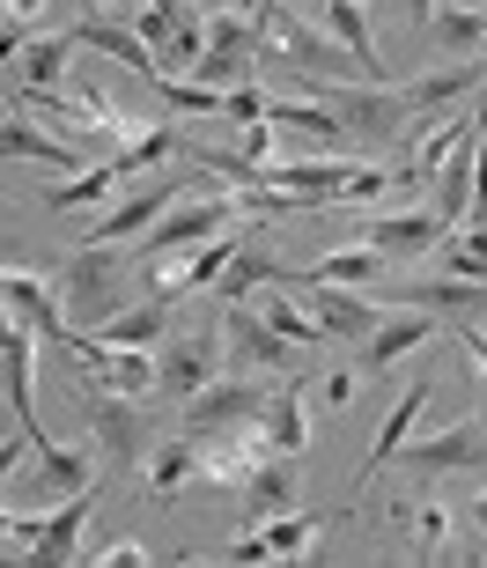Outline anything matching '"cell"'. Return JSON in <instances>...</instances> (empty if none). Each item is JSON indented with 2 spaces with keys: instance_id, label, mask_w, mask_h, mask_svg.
<instances>
[{
  "instance_id": "cell-1",
  "label": "cell",
  "mask_w": 487,
  "mask_h": 568,
  "mask_svg": "<svg viewBox=\"0 0 487 568\" xmlns=\"http://www.w3.org/2000/svg\"><path fill=\"white\" fill-rule=\"evenodd\" d=\"M133 266H141V252H119V244L82 236V244L67 252V266H60L67 325H74V333H97L104 317L126 311V303H133Z\"/></svg>"
},
{
  "instance_id": "cell-2",
  "label": "cell",
  "mask_w": 487,
  "mask_h": 568,
  "mask_svg": "<svg viewBox=\"0 0 487 568\" xmlns=\"http://www.w3.org/2000/svg\"><path fill=\"white\" fill-rule=\"evenodd\" d=\"M311 97H318L325 111L339 119V133L355 148H399L406 141V97L384 82H311Z\"/></svg>"
},
{
  "instance_id": "cell-3",
  "label": "cell",
  "mask_w": 487,
  "mask_h": 568,
  "mask_svg": "<svg viewBox=\"0 0 487 568\" xmlns=\"http://www.w3.org/2000/svg\"><path fill=\"white\" fill-rule=\"evenodd\" d=\"M236 214H252V207H244V192H200V200H177V207H170L133 252H141V266H149V258H170V252H192V244L236 230Z\"/></svg>"
},
{
  "instance_id": "cell-4",
  "label": "cell",
  "mask_w": 487,
  "mask_h": 568,
  "mask_svg": "<svg viewBox=\"0 0 487 568\" xmlns=\"http://www.w3.org/2000/svg\"><path fill=\"white\" fill-rule=\"evenodd\" d=\"M222 325H192V333H170L163 347H155V399H177L185 406L192 392H207L214 377H222Z\"/></svg>"
},
{
  "instance_id": "cell-5",
  "label": "cell",
  "mask_w": 487,
  "mask_h": 568,
  "mask_svg": "<svg viewBox=\"0 0 487 568\" xmlns=\"http://www.w3.org/2000/svg\"><path fill=\"white\" fill-rule=\"evenodd\" d=\"M67 362H82V384H104V392H126V399H149L155 392L149 347H111L97 333H67Z\"/></svg>"
},
{
  "instance_id": "cell-6",
  "label": "cell",
  "mask_w": 487,
  "mask_h": 568,
  "mask_svg": "<svg viewBox=\"0 0 487 568\" xmlns=\"http://www.w3.org/2000/svg\"><path fill=\"white\" fill-rule=\"evenodd\" d=\"M222 339H230L236 362L274 369V377H303V369H311V355H303L296 339H281L274 325H266V311H252V303H222Z\"/></svg>"
},
{
  "instance_id": "cell-7",
  "label": "cell",
  "mask_w": 487,
  "mask_h": 568,
  "mask_svg": "<svg viewBox=\"0 0 487 568\" xmlns=\"http://www.w3.org/2000/svg\"><path fill=\"white\" fill-rule=\"evenodd\" d=\"M399 473H487V414H466V422H450V428H436V436H422V443H406L399 458Z\"/></svg>"
},
{
  "instance_id": "cell-8",
  "label": "cell",
  "mask_w": 487,
  "mask_h": 568,
  "mask_svg": "<svg viewBox=\"0 0 487 568\" xmlns=\"http://www.w3.org/2000/svg\"><path fill=\"white\" fill-rule=\"evenodd\" d=\"M258 406H266V392H258L252 377H214L207 392H192V399H185V436H200V443L236 436V428L258 422Z\"/></svg>"
},
{
  "instance_id": "cell-9",
  "label": "cell",
  "mask_w": 487,
  "mask_h": 568,
  "mask_svg": "<svg viewBox=\"0 0 487 568\" xmlns=\"http://www.w3.org/2000/svg\"><path fill=\"white\" fill-rule=\"evenodd\" d=\"M355 170L347 155H303V163H258V192H281V200H296V207H325L339 192L355 185Z\"/></svg>"
},
{
  "instance_id": "cell-10",
  "label": "cell",
  "mask_w": 487,
  "mask_h": 568,
  "mask_svg": "<svg viewBox=\"0 0 487 568\" xmlns=\"http://www.w3.org/2000/svg\"><path fill=\"white\" fill-rule=\"evenodd\" d=\"M258 44H266V30H258V22H244L236 8H230V16H214V22H207V60L192 67V82H207V89H236L244 74H252Z\"/></svg>"
},
{
  "instance_id": "cell-11",
  "label": "cell",
  "mask_w": 487,
  "mask_h": 568,
  "mask_svg": "<svg viewBox=\"0 0 487 568\" xmlns=\"http://www.w3.org/2000/svg\"><path fill=\"white\" fill-rule=\"evenodd\" d=\"M177 200H185V178H177V170H155L149 185H133L126 200H119V207H111L89 236H97V244H126V236L155 230V222H163V214L177 207Z\"/></svg>"
},
{
  "instance_id": "cell-12",
  "label": "cell",
  "mask_w": 487,
  "mask_h": 568,
  "mask_svg": "<svg viewBox=\"0 0 487 568\" xmlns=\"http://www.w3.org/2000/svg\"><path fill=\"white\" fill-rule=\"evenodd\" d=\"M444 236H450V222L428 207V200H422V207H406V214H377V207H369V222H362V244H377L384 258H428Z\"/></svg>"
},
{
  "instance_id": "cell-13",
  "label": "cell",
  "mask_w": 487,
  "mask_h": 568,
  "mask_svg": "<svg viewBox=\"0 0 487 568\" xmlns=\"http://www.w3.org/2000/svg\"><path fill=\"white\" fill-rule=\"evenodd\" d=\"M0 295H8V317H22V325H30L44 347H67V333H74V325H67L60 281H38V274H22V266H8Z\"/></svg>"
},
{
  "instance_id": "cell-14",
  "label": "cell",
  "mask_w": 487,
  "mask_h": 568,
  "mask_svg": "<svg viewBox=\"0 0 487 568\" xmlns=\"http://www.w3.org/2000/svg\"><path fill=\"white\" fill-rule=\"evenodd\" d=\"M303 288H311V295H303V311L325 325L333 347H362V339L384 325V311L369 303V295H355V288H325V281H303Z\"/></svg>"
},
{
  "instance_id": "cell-15",
  "label": "cell",
  "mask_w": 487,
  "mask_h": 568,
  "mask_svg": "<svg viewBox=\"0 0 487 568\" xmlns=\"http://www.w3.org/2000/svg\"><path fill=\"white\" fill-rule=\"evenodd\" d=\"M428 339H436V311H422V303H406V311H384V325L369 339H362V377H384L399 355H422Z\"/></svg>"
},
{
  "instance_id": "cell-16",
  "label": "cell",
  "mask_w": 487,
  "mask_h": 568,
  "mask_svg": "<svg viewBox=\"0 0 487 568\" xmlns=\"http://www.w3.org/2000/svg\"><path fill=\"white\" fill-rule=\"evenodd\" d=\"M473 89H487V60H480V52L422 67V74H414V82H406L399 97H406V111H428V119H436V111H450L458 97H473Z\"/></svg>"
},
{
  "instance_id": "cell-17",
  "label": "cell",
  "mask_w": 487,
  "mask_h": 568,
  "mask_svg": "<svg viewBox=\"0 0 487 568\" xmlns=\"http://www.w3.org/2000/svg\"><path fill=\"white\" fill-rule=\"evenodd\" d=\"M74 44H82V52H111V60L119 67H133V74H141V82H163V60H155L149 44H141V30H133V22H119V16H104V8H89L82 22H74Z\"/></svg>"
},
{
  "instance_id": "cell-18",
  "label": "cell",
  "mask_w": 487,
  "mask_h": 568,
  "mask_svg": "<svg viewBox=\"0 0 487 568\" xmlns=\"http://www.w3.org/2000/svg\"><path fill=\"white\" fill-rule=\"evenodd\" d=\"M274 281H303V274L281 266V252L266 244V222L252 214V236H244V252L230 258V274L214 281V295H222V303H252V288H274Z\"/></svg>"
},
{
  "instance_id": "cell-19",
  "label": "cell",
  "mask_w": 487,
  "mask_h": 568,
  "mask_svg": "<svg viewBox=\"0 0 487 568\" xmlns=\"http://www.w3.org/2000/svg\"><path fill=\"white\" fill-rule=\"evenodd\" d=\"M38 347L44 339L22 325V317H8V339H0V355H8V414L22 422V436L44 443V422H38V384H30V369H38Z\"/></svg>"
},
{
  "instance_id": "cell-20",
  "label": "cell",
  "mask_w": 487,
  "mask_h": 568,
  "mask_svg": "<svg viewBox=\"0 0 487 568\" xmlns=\"http://www.w3.org/2000/svg\"><path fill=\"white\" fill-rule=\"evenodd\" d=\"M82 406H89V428H97V443H104V458L111 465H133V450H141V414H133L126 392L82 384Z\"/></svg>"
},
{
  "instance_id": "cell-21",
  "label": "cell",
  "mask_w": 487,
  "mask_h": 568,
  "mask_svg": "<svg viewBox=\"0 0 487 568\" xmlns=\"http://www.w3.org/2000/svg\"><path fill=\"white\" fill-rule=\"evenodd\" d=\"M67 52H82V44H74V30H38V38H30L16 60H8V97H30V89H60Z\"/></svg>"
},
{
  "instance_id": "cell-22",
  "label": "cell",
  "mask_w": 487,
  "mask_h": 568,
  "mask_svg": "<svg viewBox=\"0 0 487 568\" xmlns=\"http://www.w3.org/2000/svg\"><path fill=\"white\" fill-rule=\"evenodd\" d=\"M392 517V531H399V547L414 554V561H450V509L444 503H392L384 509Z\"/></svg>"
},
{
  "instance_id": "cell-23",
  "label": "cell",
  "mask_w": 487,
  "mask_h": 568,
  "mask_svg": "<svg viewBox=\"0 0 487 568\" xmlns=\"http://www.w3.org/2000/svg\"><path fill=\"white\" fill-rule=\"evenodd\" d=\"M258 436H266V450H281V458H303V450H311L303 377H281V392H266V406H258Z\"/></svg>"
},
{
  "instance_id": "cell-24",
  "label": "cell",
  "mask_w": 487,
  "mask_h": 568,
  "mask_svg": "<svg viewBox=\"0 0 487 568\" xmlns=\"http://www.w3.org/2000/svg\"><path fill=\"white\" fill-rule=\"evenodd\" d=\"M89 517H97V487H82V495H74V503H67L60 517H44L38 547L22 554V561H38V568H60V561H74V554H82V531H89Z\"/></svg>"
},
{
  "instance_id": "cell-25",
  "label": "cell",
  "mask_w": 487,
  "mask_h": 568,
  "mask_svg": "<svg viewBox=\"0 0 487 568\" xmlns=\"http://www.w3.org/2000/svg\"><path fill=\"white\" fill-rule=\"evenodd\" d=\"M428 406V377H414L399 392V406L384 414V428H377V443H369V458H362V480H377V473H392V458H399L406 443H414V414Z\"/></svg>"
},
{
  "instance_id": "cell-26",
  "label": "cell",
  "mask_w": 487,
  "mask_h": 568,
  "mask_svg": "<svg viewBox=\"0 0 487 568\" xmlns=\"http://www.w3.org/2000/svg\"><path fill=\"white\" fill-rule=\"evenodd\" d=\"M0 148H8V163H44V170H74V163H82V148H74V141H52L44 126H30V119H22V104H8Z\"/></svg>"
},
{
  "instance_id": "cell-27",
  "label": "cell",
  "mask_w": 487,
  "mask_h": 568,
  "mask_svg": "<svg viewBox=\"0 0 487 568\" xmlns=\"http://www.w3.org/2000/svg\"><path fill=\"white\" fill-rule=\"evenodd\" d=\"M428 52H436V60H466V52H487V8H436V16H428Z\"/></svg>"
},
{
  "instance_id": "cell-28",
  "label": "cell",
  "mask_w": 487,
  "mask_h": 568,
  "mask_svg": "<svg viewBox=\"0 0 487 568\" xmlns=\"http://www.w3.org/2000/svg\"><path fill=\"white\" fill-rule=\"evenodd\" d=\"M200 458H207V443L200 436H170L149 450V495L155 503H170V495H185L192 480H200Z\"/></svg>"
},
{
  "instance_id": "cell-29",
  "label": "cell",
  "mask_w": 487,
  "mask_h": 568,
  "mask_svg": "<svg viewBox=\"0 0 487 568\" xmlns=\"http://www.w3.org/2000/svg\"><path fill=\"white\" fill-rule=\"evenodd\" d=\"M30 480H38L44 495H60V503H74L82 487H97V480H89V458H82V450H60L52 436L30 443Z\"/></svg>"
},
{
  "instance_id": "cell-30",
  "label": "cell",
  "mask_w": 487,
  "mask_h": 568,
  "mask_svg": "<svg viewBox=\"0 0 487 568\" xmlns=\"http://www.w3.org/2000/svg\"><path fill=\"white\" fill-rule=\"evenodd\" d=\"M170 155H185V133L170 126H149V133H133L126 148H111V170H119V185H133V178H149V170H163Z\"/></svg>"
},
{
  "instance_id": "cell-31",
  "label": "cell",
  "mask_w": 487,
  "mask_h": 568,
  "mask_svg": "<svg viewBox=\"0 0 487 568\" xmlns=\"http://www.w3.org/2000/svg\"><path fill=\"white\" fill-rule=\"evenodd\" d=\"M97 339H111V347H163V339H170V303H163V295L126 303L119 317H104V325H97Z\"/></svg>"
},
{
  "instance_id": "cell-32",
  "label": "cell",
  "mask_w": 487,
  "mask_h": 568,
  "mask_svg": "<svg viewBox=\"0 0 487 568\" xmlns=\"http://www.w3.org/2000/svg\"><path fill=\"white\" fill-rule=\"evenodd\" d=\"M236 495H244V517H252V525H258V517H281V509L296 503V458H281V450H274V458L258 465Z\"/></svg>"
},
{
  "instance_id": "cell-33",
  "label": "cell",
  "mask_w": 487,
  "mask_h": 568,
  "mask_svg": "<svg viewBox=\"0 0 487 568\" xmlns=\"http://www.w3.org/2000/svg\"><path fill=\"white\" fill-rule=\"evenodd\" d=\"M377 274H384L377 244H339V252H325V258L303 266V281H325V288H369Z\"/></svg>"
},
{
  "instance_id": "cell-34",
  "label": "cell",
  "mask_w": 487,
  "mask_h": 568,
  "mask_svg": "<svg viewBox=\"0 0 487 568\" xmlns=\"http://www.w3.org/2000/svg\"><path fill=\"white\" fill-rule=\"evenodd\" d=\"M406 303H422V311H458V317H480V311H487V281L436 274V281H422V288H406Z\"/></svg>"
},
{
  "instance_id": "cell-35",
  "label": "cell",
  "mask_w": 487,
  "mask_h": 568,
  "mask_svg": "<svg viewBox=\"0 0 487 568\" xmlns=\"http://www.w3.org/2000/svg\"><path fill=\"white\" fill-rule=\"evenodd\" d=\"M325 16H333V38L355 52L369 74L384 82V60H377V30H369V16H362V0H325Z\"/></svg>"
},
{
  "instance_id": "cell-36",
  "label": "cell",
  "mask_w": 487,
  "mask_h": 568,
  "mask_svg": "<svg viewBox=\"0 0 487 568\" xmlns=\"http://www.w3.org/2000/svg\"><path fill=\"white\" fill-rule=\"evenodd\" d=\"M436 274H458V281H487V230L480 222H473L466 236H458V244H436Z\"/></svg>"
},
{
  "instance_id": "cell-37",
  "label": "cell",
  "mask_w": 487,
  "mask_h": 568,
  "mask_svg": "<svg viewBox=\"0 0 487 568\" xmlns=\"http://www.w3.org/2000/svg\"><path fill=\"white\" fill-rule=\"evenodd\" d=\"M104 192H119V170H111V163H97V170H89V178H74V185H52V192H44V200H52V207H89V200H104Z\"/></svg>"
},
{
  "instance_id": "cell-38",
  "label": "cell",
  "mask_w": 487,
  "mask_h": 568,
  "mask_svg": "<svg viewBox=\"0 0 487 568\" xmlns=\"http://www.w3.org/2000/svg\"><path fill=\"white\" fill-rule=\"evenodd\" d=\"M266 547H274V554H303V547H318V525H311V517H288V509H281L274 525H266Z\"/></svg>"
},
{
  "instance_id": "cell-39",
  "label": "cell",
  "mask_w": 487,
  "mask_h": 568,
  "mask_svg": "<svg viewBox=\"0 0 487 568\" xmlns=\"http://www.w3.org/2000/svg\"><path fill=\"white\" fill-rule=\"evenodd\" d=\"M392 185H399V170H369V163H362V170H355V185L339 192V207H377Z\"/></svg>"
},
{
  "instance_id": "cell-40",
  "label": "cell",
  "mask_w": 487,
  "mask_h": 568,
  "mask_svg": "<svg viewBox=\"0 0 487 568\" xmlns=\"http://www.w3.org/2000/svg\"><path fill=\"white\" fill-rule=\"evenodd\" d=\"M38 16H44V0H8V60L38 38Z\"/></svg>"
},
{
  "instance_id": "cell-41",
  "label": "cell",
  "mask_w": 487,
  "mask_h": 568,
  "mask_svg": "<svg viewBox=\"0 0 487 568\" xmlns=\"http://www.w3.org/2000/svg\"><path fill=\"white\" fill-rule=\"evenodd\" d=\"M355 392H362V362H339L333 377H325V406H333V414H347V406H355Z\"/></svg>"
},
{
  "instance_id": "cell-42",
  "label": "cell",
  "mask_w": 487,
  "mask_h": 568,
  "mask_svg": "<svg viewBox=\"0 0 487 568\" xmlns=\"http://www.w3.org/2000/svg\"><path fill=\"white\" fill-rule=\"evenodd\" d=\"M222 119H244V126H252V119H266V97H258V89H230Z\"/></svg>"
},
{
  "instance_id": "cell-43",
  "label": "cell",
  "mask_w": 487,
  "mask_h": 568,
  "mask_svg": "<svg viewBox=\"0 0 487 568\" xmlns=\"http://www.w3.org/2000/svg\"><path fill=\"white\" fill-rule=\"evenodd\" d=\"M458 339H466V355H473V377H480V392H487V325H473V317H466V333H458Z\"/></svg>"
},
{
  "instance_id": "cell-44",
  "label": "cell",
  "mask_w": 487,
  "mask_h": 568,
  "mask_svg": "<svg viewBox=\"0 0 487 568\" xmlns=\"http://www.w3.org/2000/svg\"><path fill=\"white\" fill-rule=\"evenodd\" d=\"M97 561H104V568H141V561H155V554H149V547H133V539H119V547H104Z\"/></svg>"
},
{
  "instance_id": "cell-45",
  "label": "cell",
  "mask_w": 487,
  "mask_h": 568,
  "mask_svg": "<svg viewBox=\"0 0 487 568\" xmlns=\"http://www.w3.org/2000/svg\"><path fill=\"white\" fill-rule=\"evenodd\" d=\"M222 561H274V547H266V531H258V539H236V547H222Z\"/></svg>"
},
{
  "instance_id": "cell-46",
  "label": "cell",
  "mask_w": 487,
  "mask_h": 568,
  "mask_svg": "<svg viewBox=\"0 0 487 568\" xmlns=\"http://www.w3.org/2000/svg\"><path fill=\"white\" fill-rule=\"evenodd\" d=\"M392 8H399V16L414 22V30H428V16H436V8H444V0H392Z\"/></svg>"
},
{
  "instance_id": "cell-47",
  "label": "cell",
  "mask_w": 487,
  "mask_h": 568,
  "mask_svg": "<svg viewBox=\"0 0 487 568\" xmlns=\"http://www.w3.org/2000/svg\"><path fill=\"white\" fill-rule=\"evenodd\" d=\"M473 525H480V531H487V487H480V503H473Z\"/></svg>"
},
{
  "instance_id": "cell-48",
  "label": "cell",
  "mask_w": 487,
  "mask_h": 568,
  "mask_svg": "<svg viewBox=\"0 0 487 568\" xmlns=\"http://www.w3.org/2000/svg\"><path fill=\"white\" fill-rule=\"evenodd\" d=\"M230 8H252V22H258V0H230Z\"/></svg>"
}]
</instances>
